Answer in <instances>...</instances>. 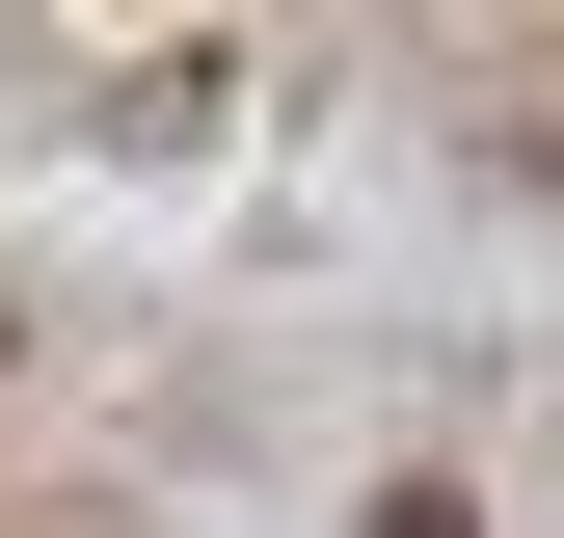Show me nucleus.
<instances>
[{"label": "nucleus", "instance_id": "f257e3e1", "mask_svg": "<svg viewBox=\"0 0 564 538\" xmlns=\"http://www.w3.org/2000/svg\"><path fill=\"white\" fill-rule=\"evenodd\" d=\"M377 538H457V485H377Z\"/></svg>", "mask_w": 564, "mask_h": 538}]
</instances>
